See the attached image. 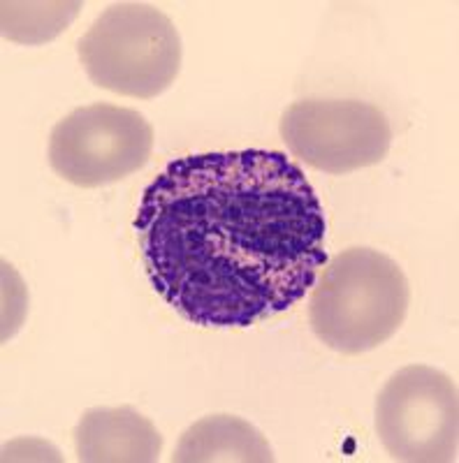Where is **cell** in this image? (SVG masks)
I'll list each match as a JSON object with an SVG mask.
<instances>
[{
  "mask_svg": "<svg viewBox=\"0 0 459 463\" xmlns=\"http://www.w3.org/2000/svg\"><path fill=\"white\" fill-rule=\"evenodd\" d=\"M132 225L153 289L197 326H251L291 311L330 260L320 200L281 151L172 160Z\"/></svg>",
  "mask_w": 459,
  "mask_h": 463,
  "instance_id": "6da1fadb",
  "label": "cell"
},
{
  "mask_svg": "<svg viewBox=\"0 0 459 463\" xmlns=\"http://www.w3.org/2000/svg\"><path fill=\"white\" fill-rule=\"evenodd\" d=\"M411 306L404 269L374 248H349L328 260L311 288L309 325L341 354H362L390 341Z\"/></svg>",
  "mask_w": 459,
  "mask_h": 463,
  "instance_id": "7a4b0ae2",
  "label": "cell"
},
{
  "mask_svg": "<svg viewBox=\"0 0 459 463\" xmlns=\"http://www.w3.org/2000/svg\"><path fill=\"white\" fill-rule=\"evenodd\" d=\"M77 53L95 86L151 100L175 84L181 37L175 22L148 3H114L81 35Z\"/></svg>",
  "mask_w": 459,
  "mask_h": 463,
  "instance_id": "3957f363",
  "label": "cell"
},
{
  "mask_svg": "<svg viewBox=\"0 0 459 463\" xmlns=\"http://www.w3.org/2000/svg\"><path fill=\"white\" fill-rule=\"evenodd\" d=\"M376 433L395 461H457L459 394L454 380L423 364L397 371L376 399Z\"/></svg>",
  "mask_w": 459,
  "mask_h": 463,
  "instance_id": "277c9868",
  "label": "cell"
},
{
  "mask_svg": "<svg viewBox=\"0 0 459 463\" xmlns=\"http://www.w3.org/2000/svg\"><path fill=\"white\" fill-rule=\"evenodd\" d=\"M153 128L138 109L107 102L80 107L53 126L49 165L77 188H100L128 179L148 163Z\"/></svg>",
  "mask_w": 459,
  "mask_h": 463,
  "instance_id": "5b68a950",
  "label": "cell"
},
{
  "mask_svg": "<svg viewBox=\"0 0 459 463\" xmlns=\"http://www.w3.org/2000/svg\"><path fill=\"white\" fill-rule=\"evenodd\" d=\"M281 139L309 167L350 174L386 160L392 128L378 107L362 100H300L281 116Z\"/></svg>",
  "mask_w": 459,
  "mask_h": 463,
  "instance_id": "8992f818",
  "label": "cell"
},
{
  "mask_svg": "<svg viewBox=\"0 0 459 463\" xmlns=\"http://www.w3.org/2000/svg\"><path fill=\"white\" fill-rule=\"evenodd\" d=\"M160 449V431L132 405L91 408L74 429V452L84 463H151Z\"/></svg>",
  "mask_w": 459,
  "mask_h": 463,
  "instance_id": "52a82bcc",
  "label": "cell"
},
{
  "mask_svg": "<svg viewBox=\"0 0 459 463\" xmlns=\"http://www.w3.org/2000/svg\"><path fill=\"white\" fill-rule=\"evenodd\" d=\"M270 442L253 424L237 415H209L188 427L172 454V463H272Z\"/></svg>",
  "mask_w": 459,
  "mask_h": 463,
  "instance_id": "ba28073f",
  "label": "cell"
},
{
  "mask_svg": "<svg viewBox=\"0 0 459 463\" xmlns=\"http://www.w3.org/2000/svg\"><path fill=\"white\" fill-rule=\"evenodd\" d=\"M81 3H3L0 28L3 37L19 44H44L65 31L77 19Z\"/></svg>",
  "mask_w": 459,
  "mask_h": 463,
  "instance_id": "9c48e42d",
  "label": "cell"
}]
</instances>
